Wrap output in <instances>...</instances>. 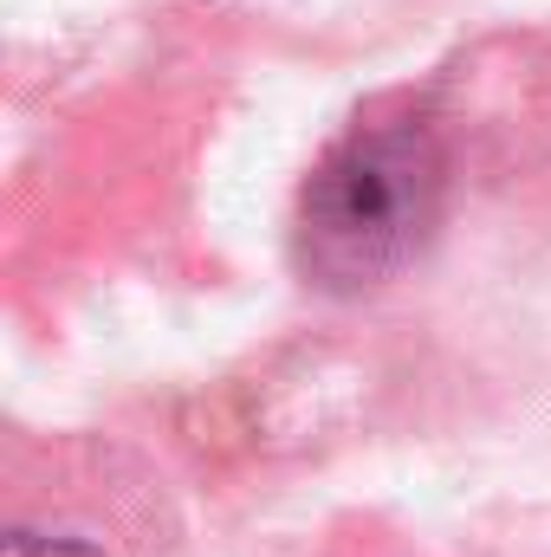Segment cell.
I'll return each instance as SVG.
<instances>
[{
	"mask_svg": "<svg viewBox=\"0 0 551 557\" xmlns=\"http://www.w3.org/2000/svg\"><path fill=\"white\" fill-rule=\"evenodd\" d=\"M0 557H105V552H98V545H85V539H39V532H13Z\"/></svg>",
	"mask_w": 551,
	"mask_h": 557,
	"instance_id": "obj_2",
	"label": "cell"
},
{
	"mask_svg": "<svg viewBox=\"0 0 551 557\" xmlns=\"http://www.w3.org/2000/svg\"><path fill=\"white\" fill-rule=\"evenodd\" d=\"M448 195V156L428 124L344 137L298 195V273L318 292H377L421 260Z\"/></svg>",
	"mask_w": 551,
	"mask_h": 557,
	"instance_id": "obj_1",
	"label": "cell"
}]
</instances>
